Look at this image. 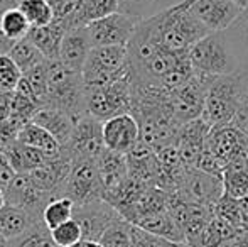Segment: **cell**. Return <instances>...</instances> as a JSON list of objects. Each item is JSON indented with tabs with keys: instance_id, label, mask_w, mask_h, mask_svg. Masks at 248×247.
I'll list each match as a JSON object with an SVG mask.
<instances>
[{
	"instance_id": "obj_1",
	"label": "cell",
	"mask_w": 248,
	"mask_h": 247,
	"mask_svg": "<svg viewBox=\"0 0 248 247\" xmlns=\"http://www.w3.org/2000/svg\"><path fill=\"white\" fill-rule=\"evenodd\" d=\"M191 68L206 85L218 76L240 73V61L228 34L209 33L187 51Z\"/></svg>"
},
{
	"instance_id": "obj_2",
	"label": "cell",
	"mask_w": 248,
	"mask_h": 247,
	"mask_svg": "<svg viewBox=\"0 0 248 247\" xmlns=\"http://www.w3.org/2000/svg\"><path fill=\"white\" fill-rule=\"evenodd\" d=\"M154 20L160 44L177 54H187L199 39L209 34V31L189 12L186 0L154 14Z\"/></svg>"
},
{
	"instance_id": "obj_3",
	"label": "cell",
	"mask_w": 248,
	"mask_h": 247,
	"mask_svg": "<svg viewBox=\"0 0 248 247\" xmlns=\"http://www.w3.org/2000/svg\"><path fill=\"white\" fill-rule=\"evenodd\" d=\"M64 110L75 120L86 115L85 82L81 73L68 69L61 61H49L47 66V103Z\"/></svg>"
},
{
	"instance_id": "obj_4",
	"label": "cell",
	"mask_w": 248,
	"mask_h": 247,
	"mask_svg": "<svg viewBox=\"0 0 248 247\" xmlns=\"http://www.w3.org/2000/svg\"><path fill=\"white\" fill-rule=\"evenodd\" d=\"M86 114L100 122L132 112V78L130 75L108 85L85 86Z\"/></svg>"
},
{
	"instance_id": "obj_5",
	"label": "cell",
	"mask_w": 248,
	"mask_h": 247,
	"mask_svg": "<svg viewBox=\"0 0 248 247\" xmlns=\"http://www.w3.org/2000/svg\"><path fill=\"white\" fill-rule=\"evenodd\" d=\"M242 80V73H232V75L218 76L208 85L202 119L211 127H219V125H228L233 122L236 107H238Z\"/></svg>"
},
{
	"instance_id": "obj_6",
	"label": "cell",
	"mask_w": 248,
	"mask_h": 247,
	"mask_svg": "<svg viewBox=\"0 0 248 247\" xmlns=\"http://www.w3.org/2000/svg\"><path fill=\"white\" fill-rule=\"evenodd\" d=\"M130 75L127 46H95L81 71L85 86L108 85Z\"/></svg>"
},
{
	"instance_id": "obj_7",
	"label": "cell",
	"mask_w": 248,
	"mask_h": 247,
	"mask_svg": "<svg viewBox=\"0 0 248 247\" xmlns=\"http://www.w3.org/2000/svg\"><path fill=\"white\" fill-rule=\"evenodd\" d=\"M103 122L92 115H83L76 120L69 141L61 148V151L71 161L76 159H96L105 151Z\"/></svg>"
},
{
	"instance_id": "obj_8",
	"label": "cell",
	"mask_w": 248,
	"mask_h": 247,
	"mask_svg": "<svg viewBox=\"0 0 248 247\" xmlns=\"http://www.w3.org/2000/svg\"><path fill=\"white\" fill-rule=\"evenodd\" d=\"M64 197L71 198L75 205H85L95 200H103L96 159H76L71 165Z\"/></svg>"
},
{
	"instance_id": "obj_9",
	"label": "cell",
	"mask_w": 248,
	"mask_h": 247,
	"mask_svg": "<svg viewBox=\"0 0 248 247\" xmlns=\"http://www.w3.org/2000/svg\"><path fill=\"white\" fill-rule=\"evenodd\" d=\"M187 9L209 33H225L245 12L232 0H186Z\"/></svg>"
},
{
	"instance_id": "obj_10",
	"label": "cell",
	"mask_w": 248,
	"mask_h": 247,
	"mask_svg": "<svg viewBox=\"0 0 248 247\" xmlns=\"http://www.w3.org/2000/svg\"><path fill=\"white\" fill-rule=\"evenodd\" d=\"M140 20L127 14L115 12L88 24L90 37L95 46H127Z\"/></svg>"
},
{
	"instance_id": "obj_11",
	"label": "cell",
	"mask_w": 248,
	"mask_h": 247,
	"mask_svg": "<svg viewBox=\"0 0 248 247\" xmlns=\"http://www.w3.org/2000/svg\"><path fill=\"white\" fill-rule=\"evenodd\" d=\"M206 149L225 165L243 161L248 156V135L243 134L233 124L211 127L206 139Z\"/></svg>"
},
{
	"instance_id": "obj_12",
	"label": "cell",
	"mask_w": 248,
	"mask_h": 247,
	"mask_svg": "<svg viewBox=\"0 0 248 247\" xmlns=\"http://www.w3.org/2000/svg\"><path fill=\"white\" fill-rule=\"evenodd\" d=\"M75 218L83 231V241L98 242L103 232L115 224L117 220L124 218L120 212L108 203L107 200H95L85 205L75 207Z\"/></svg>"
},
{
	"instance_id": "obj_13",
	"label": "cell",
	"mask_w": 248,
	"mask_h": 247,
	"mask_svg": "<svg viewBox=\"0 0 248 247\" xmlns=\"http://www.w3.org/2000/svg\"><path fill=\"white\" fill-rule=\"evenodd\" d=\"M5 198L7 205L22 208L41 220H43L44 208L54 200L32 181L29 173H17L14 181L5 190Z\"/></svg>"
},
{
	"instance_id": "obj_14",
	"label": "cell",
	"mask_w": 248,
	"mask_h": 247,
	"mask_svg": "<svg viewBox=\"0 0 248 247\" xmlns=\"http://www.w3.org/2000/svg\"><path fill=\"white\" fill-rule=\"evenodd\" d=\"M206 88H208V85L204 82H201L198 76H193L184 85H181L179 88L169 92L174 115H176L177 122L181 125L202 117Z\"/></svg>"
},
{
	"instance_id": "obj_15",
	"label": "cell",
	"mask_w": 248,
	"mask_h": 247,
	"mask_svg": "<svg viewBox=\"0 0 248 247\" xmlns=\"http://www.w3.org/2000/svg\"><path fill=\"white\" fill-rule=\"evenodd\" d=\"M179 191L191 200L211 208H215L218 200L225 195L221 176L209 175L198 168H187Z\"/></svg>"
},
{
	"instance_id": "obj_16",
	"label": "cell",
	"mask_w": 248,
	"mask_h": 247,
	"mask_svg": "<svg viewBox=\"0 0 248 247\" xmlns=\"http://www.w3.org/2000/svg\"><path fill=\"white\" fill-rule=\"evenodd\" d=\"M105 148L127 156L140 141V125L132 114H122L103 122Z\"/></svg>"
},
{
	"instance_id": "obj_17",
	"label": "cell",
	"mask_w": 248,
	"mask_h": 247,
	"mask_svg": "<svg viewBox=\"0 0 248 247\" xmlns=\"http://www.w3.org/2000/svg\"><path fill=\"white\" fill-rule=\"evenodd\" d=\"M211 131V125L202 117L181 125L177 134V149L181 161L186 168H196L198 158L206 148V139Z\"/></svg>"
},
{
	"instance_id": "obj_18",
	"label": "cell",
	"mask_w": 248,
	"mask_h": 247,
	"mask_svg": "<svg viewBox=\"0 0 248 247\" xmlns=\"http://www.w3.org/2000/svg\"><path fill=\"white\" fill-rule=\"evenodd\" d=\"M96 166H98L100 181L103 188V200H108L128 180L127 156L105 149L96 158Z\"/></svg>"
},
{
	"instance_id": "obj_19",
	"label": "cell",
	"mask_w": 248,
	"mask_h": 247,
	"mask_svg": "<svg viewBox=\"0 0 248 247\" xmlns=\"http://www.w3.org/2000/svg\"><path fill=\"white\" fill-rule=\"evenodd\" d=\"M92 49L93 43L90 37L88 26L68 31L62 39L61 51H59V61L71 71L81 73Z\"/></svg>"
},
{
	"instance_id": "obj_20",
	"label": "cell",
	"mask_w": 248,
	"mask_h": 247,
	"mask_svg": "<svg viewBox=\"0 0 248 247\" xmlns=\"http://www.w3.org/2000/svg\"><path fill=\"white\" fill-rule=\"evenodd\" d=\"M31 122L37 124L39 127L46 129L47 132L61 144V148L69 141L75 129L76 120L73 119L69 114H66L64 110L56 109V107L46 105L37 109V112L34 114Z\"/></svg>"
},
{
	"instance_id": "obj_21",
	"label": "cell",
	"mask_w": 248,
	"mask_h": 247,
	"mask_svg": "<svg viewBox=\"0 0 248 247\" xmlns=\"http://www.w3.org/2000/svg\"><path fill=\"white\" fill-rule=\"evenodd\" d=\"M3 152L7 154L16 173H32L36 169L43 168L51 159V156L44 154L43 151L22 144L19 141H14L9 146H5Z\"/></svg>"
},
{
	"instance_id": "obj_22",
	"label": "cell",
	"mask_w": 248,
	"mask_h": 247,
	"mask_svg": "<svg viewBox=\"0 0 248 247\" xmlns=\"http://www.w3.org/2000/svg\"><path fill=\"white\" fill-rule=\"evenodd\" d=\"M41 222H43L41 218H36L22 208L12 207V205H5L3 208H0V234L9 241L19 239Z\"/></svg>"
},
{
	"instance_id": "obj_23",
	"label": "cell",
	"mask_w": 248,
	"mask_h": 247,
	"mask_svg": "<svg viewBox=\"0 0 248 247\" xmlns=\"http://www.w3.org/2000/svg\"><path fill=\"white\" fill-rule=\"evenodd\" d=\"M66 36V29L52 20L49 26L43 27H32L27 34L31 41L37 46V49L46 56L47 61H58L59 60V51H61L62 39Z\"/></svg>"
},
{
	"instance_id": "obj_24",
	"label": "cell",
	"mask_w": 248,
	"mask_h": 247,
	"mask_svg": "<svg viewBox=\"0 0 248 247\" xmlns=\"http://www.w3.org/2000/svg\"><path fill=\"white\" fill-rule=\"evenodd\" d=\"M135 225L150 232V234L157 235V237H162L174 242H186V234H184L181 225L177 224L176 218L170 215V212L167 208L162 212L149 215V217H144Z\"/></svg>"
},
{
	"instance_id": "obj_25",
	"label": "cell",
	"mask_w": 248,
	"mask_h": 247,
	"mask_svg": "<svg viewBox=\"0 0 248 247\" xmlns=\"http://www.w3.org/2000/svg\"><path fill=\"white\" fill-rule=\"evenodd\" d=\"M17 141L26 146H31L34 149H39V151H43L44 154L51 156V158H54V156H58L61 152V144L52 137L46 129L39 127L34 122H27L26 125L20 127L19 134H17Z\"/></svg>"
},
{
	"instance_id": "obj_26",
	"label": "cell",
	"mask_w": 248,
	"mask_h": 247,
	"mask_svg": "<svg viewBox=\"0 0 248 247\" xmlns=\"http://www.w3.org/2000/svg\"><path fill=\"white\" fill-rule=\"evenodd\" d=\"M9 56L12 58L17 66H19L22 75L32 71L34 68H37V66L44 65V63L47 61L46 56L37 49V46L29 37H24V39L14 43V46L10 48V51H9Z\"/></svg>"
},
{
	"instance_id": "obj_27",
	"label": "cell",
	"mask_w": 248,
	"mask_h": 247,
	"mask_svg": "<svg viewBox=\"0 0 248 247\" xmlns=\"http://www.w3.org/2000/svg\"><path fill=\"white\" fill-rule=\"evenodd\" d=\"M221 178L226 195L233 198H243L248 195V159L228 165Z\"/></svg>"
},
{
	"instance_id": "obj_28",
	"label": "cell",
	"mask_w": 248,
	"mask_h": 247,
	"mask_svg": "<svg viewBox=\"0 0 248 247\" xmlns=\"http://www.w3.org/2000/svg\"><path fill=\"white\" fill-rule=\"evenodd\" d=\"M240 61V73L248 76V9L238 20L226 31Z\"/></svg>"
},
{
	"instance_id": "obj_29",
	"label": "cell",
	"mask_w": 248,
	"mask_h": 247,
	"mask_svg": "<svg viewBox=\"0 0 248 247\" xmlns=\"http://www.w3.org/2000/svg\"><path fill=\"white\" fill-rule=\"evenodd\" d=\"M54 10V20L68 31L85 27L81 22L83 0H51Z\"/></svg>"
},
{
	"instance_id": "obj_30",
	"label": "cell",
	"mask_w": 248,
	"mask_h": 247,
	"mask_svg": "<svg viewBox=\"0 0 248 247\" xmlns=\"http://www.w3.org/2000/svg\"><path fill=\"white\" fill-rule=\"evenodd\" d=\"M2 34L5 36V39H9L10 43H17V41L27 37L29 31L32 29L29 24V20L26 19V16L22 14V10L19 7H10L9 10H5V14L2 16Z\"/></svg>"
},
{
	"instance_id": "obj_31",
	"label": "cell",
	"mask_w": 248,
	"mask_h": 247,
	"mask_svg": "<svg viewBox=\"0 0 248 247\" xmlns=\"http://www.w3.org/2000/svg\"><path fill=\"white\" fill-rule=\"evenodd\" d=\"M17 7L22 10L26 19L29 20L31 27L49 26L54 20L51 0H19Z\"/></svg>"
},
{
	"instance_id": "obj_32",
	"label": "cell",
	"mask_w": 248,
	"mask_h": 247,
	"mask_svg": "<svg viewBox=\"0 0 248 247\" xmlns=\"http://www.w3.org/2000/svg\"><path fill=\"white\" fill-rule=\"evenodd\" d=\"M75 201L68 197H61L52 200L46 208H44L43 214V222L46 224V227L52 231V229L59 227L64 222L71 220L75 217Z\"/></svg>"
},
{
	"instance_id": "obj_33",
	"label": "cell",
	"mask_w": 248,
	"mask_h": 247,
	"mask_svg": "<svg viewBox=\"0 0 248 247\" xmlns=\"http://www.w3.org/2000/svg\"><path fill=\"white\" fill-rule=\"evenodd\" d=\"M132 225L128 220L120 218L103 232L98 244L101 247H132Z\"/></svg>"
},
{
	"instance_id": "obj_34",
	"label": "cell",
	"mask_w": 248,
	"mask_h": 247,
	"mask_svg": "<svg viewBox=\"0 0 248 247\" xmlns=\"http://www.w3.org/2000/svg\"><path fill=\"white\" fill-rule=\"evenodd\" d=\"M115 12H118V0H83L81 22L83 26H88Z\"/></svg>"
},
{
	"instance_id": "obj_35",
	"label": "cell",
	"mask_w": 248,
	"mask_h": 247,
	"mask_svg": "<svg viewBox=\"0 0 248 247\" xmlns=\"http://www.w3.org/2000/svg\"><path fill=\"white\" fill-rule=\"evenodd\" d=\"M12 247H59L51 235V231L46 227L44 222L34 225L19 239L12 241Z\"/></svg>"
},
{
	"instance_id": "obj_36",
	"label": "cell",
	"mask_w": 248,
	"mask_h": 247,
	"mask_svg": "<svg viewBox=\"0 0 248 247\" xmlns=\"http://www.w3.org/2000/svg\"><path fill=\"white\" fill-rule=\"evenodd\" d=\"M213 215L219 217L221 220L232 224L236 229H245L242 222V212H240V200L238 198H233L230 195H223L218 200V203L213 208Z\"/></svg>"
},
{
	"instance_id": "obj_37",
	"label": "cell",
	"mask_w": 248,
	"mask_h": 247,
	"mask_svg": "<svg viewBox=\"0 0 248 247\" xmlns=\"http://www.w3.org/2000/svg\"><path fill=\"white\" fill-rule=\"evenodd\" d=\"M22 76V71L9 54H0V93L16 92Z\"/></svg>"
},
{
	"instance_id": "obj_38",
	"label": "cell",
	"mask_w": 248,
	"mask_h": 247,
	"mask_svg": "<svg viewBox=\"0 0 248 247\" xmlns=\"http://www.w3.org/2000/svg\"><path fill=\"white\" fill-rule=\"evenodd\" d=\"M51 235L59 247H75L76 244H79L83 241V231L75 218L64 222L59 227L52 229Z\"/></svg>"
},
{
	"instance_id": "obj_39",
	"label": "cell",
	"mask_w": 248,
	"mask_h": 247,
	"mask_svg": "<svg viewBox=\"0 0 248 247\" xmlns=\"http://www.w3.org/2000/svg\"><path fill=\"white\" fill-rule=\"evenodd\" d=\"M132 247H191L186 242H174L157 237L144 229L132 225Z\"/></svg>"
},
{
	"instance_id": "obj_40",
	"label": "cell",
	"mask_w": 248,
	"mask_h": 247,
	"mask_svg": "<svg viewBox=\"0 0 248 247\" xmlns=\"http://www.w3.org/2000/svg\"><path fill=\"white\" fill-rule=\"evenodd\" d=\"M232 124L235 125L236 129H240L245 135H248V76L247 75H243L238 107H236L235 119H233Z\"/></svg>"
},
{
	"instance_id": "obj_41",
	"label": "cell",
	"mask_w": 248,
	"mask_h": 247,
	"mask_svg": "<svg viewBox=\"0 0 248 247\" xmlns=\"http://www.w3.org/2000/svg\"><path fill=\"white\" fill-rule=\"evenodd\" d=\"M155 0H118V12L142 20Z\"/></svg>"
},
{
	"instance_id": "obj_42",
	"label": "cell",
	"mask_w": 248,
	"mask_h": 247,
	"mask_svg": "<svg viewBox=\"0 0 248 247\" xmlns=\"http://www.w3.org/2000/svg\"><path fill=\"white\" fill-rule=\"evenodd\" d=\"M16 175L17 173H16V169L12 168V165H10L7 154L3 152V149H0V188H2L3 191H5L10 183L14 181Z\"/></svg>"
},
{
	"instance_id": "obj_43",
	"label": "cell",
	"mask_w": 248,
	"mask_h": 247,
	"mask_svg": "<svg viewBox=\"0 0 248 247\" xmlns=\"http://www.w3.org/2000/svg\"><path fill=\"white\" fill-rule=\"evenodd\" d=\"M17 3H19V0H0V22H2V16L5 14V10H9L10 7H16ZM12 46L14 44L9 39H5V36L2 34V27H0V53L9 54Z\"/></svg>"
},
{
	"instance_id": "obj_44",
	"label": "cell",
	"mask_w": 248,
	"mask_h": 247,
	"mask_svg": "<svg viewBox=\"0 0 248 247\" xmlns=\"http://www.w3.org/2000/svg\"><path fill=\"white\" fill-rule=\"evenodd\" d=\"M226 247H248V229H242Z\"/></svg>"
},
{
	"instance_id": "obj_45",
	"label": "cell",
	"mask_w": 248,
	"mask_h": 247,
	"mask_svg": "<svg viewBox=\"0 0 248 247\" xmlns=\"http://www.w3.org/2000/svg\"><path fill=\"white\" fill-rule=\"evenodd\" d=\"M238 200H240V212H242L243 227L248 229V195H245L243 198H238Z\"/></svg>"
},
{
	"instance_id": "obj_46",
	"label": "cell",
	"mask_w": 248,
	"mask_h": 247,
	"mask_svg": "<svg viewBox=\"0 0 248 247\" xmlns=\"http://www.w3.org/2000/svg\"><path fill=\"white\" fill-rule=\"evenodd\" d=\"M75 247H101L98 242H93V241H81L79 244H76Z\"/></svg>"
},
{
	"instance_id": "obj_47",
	"label": "cell",
	"mask_w": 248,
	"mask_h": 247,
	"mask_svg": "<svg viewBox=\"0 0 248 247\" xmlns=\"http://www.w3.org/2000/svg\"><path fill=\"white\" fill-rule=\"evenodd\" d=\"M0 247H12V241H9V239L0 234Z\"/></svg>"
},
{
	"instance_id": "obj_48",
	"label": "cell",
	"mask_w": 248,
	"mask_h": 247,
	"mask_svg": "<svg viewBox=\"0 0 248 247\" xmlns=\"http://www.w3.org/2000/svg\"><path fill=\"white\" fill-rule=\"evenodd\" d=\"M7 205V198H5V191L0 188V208H3Z\"/></svg>"
},
{
	"instance_id": "obj_49",
	"label": "cell",
	"mask_w": 248,
	"mask_h": 247,
	"mask_svg": "<svg viewBox=\"0 0 248 247\" xmlns=\"http://www.w3.org/2000/svg\"><path fill=\"white\" fill-rule=\"evenodd\" d=\"M232 2H235V3H238L240 7H243V9H248V0H232Z\"/></svg>"
},
{
	"instance_id": "obj_50",
	"label": "cell",
	"mask_w": 248,
	"mask_h": 247,
	"mask_svg": "<svg viewBox=\"0 0 248 247\" xmlns=\"http://www.w3.org/2000/svg\"><path fill=\"white\" fill-rule=\"evenodd\" d=\"M0 54H2V53H0Z\"/></svg>"
}]
</instances>
